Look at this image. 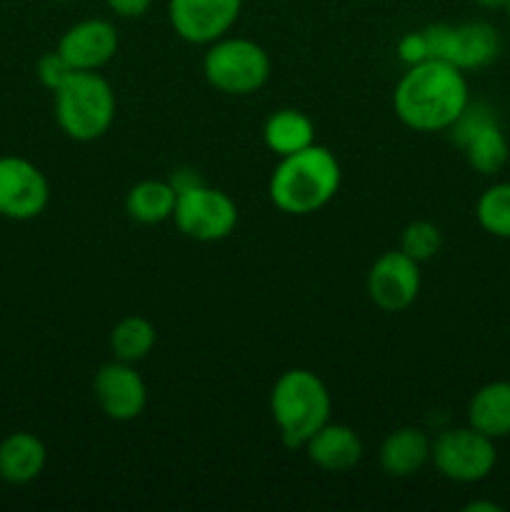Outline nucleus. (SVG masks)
I'll return each mask as SVG.
<instances>
[{
    "label": "nucleus",
    "instance_id": "nucleus-1",
    "mask_svg": "<svg viewBox=\"0 0 510 512\" xmlns=\"http://www.w3.org/2000/svg\"><path fill=\"white\" fill-rule=\"evenodd\" d=\"M470 103L465 73L443 60L408 65L393 90V110L415 133H440L458 120Z\"/></svg>",
    "mask_w": 510,
    "mask_h": 512
},
{
    "label": "nucleus",
    "instance_id": "nucleus-2",
    "mask_svg": "<svg viewBox=\"0 0 510 512\" xmlns=\"http://www.w3.org/2000/svg\"><path fill=\"white\" fill-rule=\"evenodd\" d=\"M343 170L338 158L325 145L313 143L300 153L285 155L275 165L268 195L285 215H313L338 195Z\"/></svg>",
    "mask_w": 510,
    "mask_h": 512
},
{
    "label": "nucleus",
    "instance_id": "nucleus-3",
    "mask_svg": "<svg viewBox=\"0 0 510 512\" xmlns=\"http://www.w3.org/2000/svg\"><path fill=\"white\" fill-rule=\"evenodd\" d=\"M330 413V390L313 370H285L270 390V415L280 440L290 450H303V445L328 423Z\"/></svg>",
    "mask_w": 510,
    "mask_h": 512
},
{
    "label": "nucleus",
    "instance_id": "nucleus-4",
    "mask_svg": "<svg viewBox=\"0 0 510 512\" xmlns=\"http://www.w3.org/2000/svg\"><path fill=\"white\" fill-rule=\"evenodd\" d=\"M58 128L75 143L103 138L115 123V90L98 70H75L53 93Z\"/></svg>",
    "mask_w": 510,
    "mask_h": 512
},
{
    "label": "nucleus",
    "instance_id": "nucleus-5",
    "mask_svg": "<svg viewBox=\"0 0 510 512\" xmlns=\"http://www.w3.org/2000/svg\"><path fill=\"white\" fill-rule=\"evenodd\" d=\"M203 75L218 93L245 98L268 83L270 55L260 43L248 38L223 35L215 43L205 45Z\"/></svg>",
    "mask_w": 510,
    "mask_h": 512
},
{
    "label": "nucleus",
    "instance_id": "nucleus-6",
    "mask_svg": "<svg viewBox=\"0 0 510 512\" xmlns=\"http://www.w3.org/2000/svg\"><path fill=\"white\" fill-rule=\"evenodd\" d=\"M430 463L450 483L473 485L488 478L498 463L495 440L475 428H448L430 445Z\"/></svg>",
    "mask_w": 510,
    "mask_h": 512
},
{
    "label": "nucleus",
    "instance_id": "nucleus-7",
    "mask_svg": "<svg viewBox=\"0 0 510 512\" xmlns=\"http://www.w3.org/2000/svg\"><path fill=\"white\" fill-rule=\"evenodd\" d=\"M428 40V58L443 60L465 70H478L500 55V33L485 20H468L460 25L435 23L423 30Z\"/></svg>",
    "mask_w": 510,
    "mask_h": 512
},
{
    "label": "nucleus",
    "instance_id": "nucleus-8",
    "mask_svg": "<svg viewBox=\"0 0 510 512\" xmlns=\"http://www.w3.org/2000/svg\"><path fill=\"white\" fill-rule=\"evenodd\" d=\"M180 233L198 243L225 240L238 225V205L228 193L198 183L180 190L173 213Z\"/></svg>",
    "mask_w": 510,
    "mask_h": 512
},
{
    "label": "nucleus",
    "instance_id": "nucleus-9",
    "mask_svg": "<svg viewBox=\"0 0 510 512\" xmlns=\"http://www.w3.org/2000/svg\"><path fill=\"white\" fill-rule=\"evenodd\" d=\"M50 203V183L43 170L20 155H0V218L35 220Z\"/></svg>",
    "mask_w": 510,
    "mask_h": 512
},
{
    "label": "nucleus",
    "instance_id": "nucleus-10",
    "mask_svg": "<svg viewBox=\"0 0 510 512\" xmlns=\"http://www.w3.org/2000/svg\"><path fill=\"white\" fill-rule=\"evenodd\" d=\"M420 285V263L403 253V250H385L368 270L365 290L370 303L383 313H403L418 300Z\"/></svg>",
    "mask_w": 510,
    "mask_h": 512
},
{
    "label": "nucleus",
    "instance_id": "nucleus-11",
    "mask_svg": "<svg viewBox=\"0 0 510 512\" xmlns=\"http://www.w3.org/2000/svg\"><path fill=\"white\" fill-rule=\"evenodd\" d=\"M240 10L243 0H168L170 28L190 45H210L228 35Z\"/></svg>",
    "mask_w": 510,
    "mask_h": 512
},
{
    "label": "nucleus",
    "instance_id": "nucleus-12",
    "mask_svg": "<svg viewBox=\"0 0 510 512\" xmlns=\"http://www.w3.org/2000/svg\"><path fill=\"white\" fill-rule=\"evenodd\" d=\"M93 398L105 418L115 423H130L140 418L148 405V385L140 378L133 363L110 360L100 365L93 378Z\"/></svg>",
    "mask_w": 510,
    "mask_h": 512
},
{
    "label": "nucleus",
    "instance_id": "nucleus-13",
    "mask_svg": "<svg viewBox=\"0 0 510 512\" xmlns=\"http://www.w3.org/2000/svg\"><path fill=\"white\" fill-rule=\"evenodd\" d=\"M118 28L105 18H85L70 25L58 40V53L73 70H100L118 53Z\"/></svg>",
    "mask_w": 510,
    "mask_h": 512
},
{
    "label": "nucleus",
    "instance_id": "nucleus-14",
    "mask_svg": "<svg viewBox=\"0 0 510 512\" xmlns=\"http://www.w3.org/2000/svg\"><path fill=\"white\" fill-rule=\"evenodd\" d=\"M303 450L310 463L323 473H348L358 468L365 455L363 438L350 425L330 420L303 445Z\"/></svg>",
    "mask_w": 510,
    "mask_h": 512
},
{
    "label": "nucleus",
    "instance_id": "nucleus-15",
    "mask_svg": "<svg viewBox=\"0 0 510 512\" xmlns=\"http://www.w3.org/2000/svg\"><path fill=\"white\" fill-rule=\"evenodd\" d=\"M48 448L33 433H10L0 440V480L8 485H28L43 475Z\"/></svg>",
    "mask_w": 510,
    "mask_h": 512
},
{
    "label": "nucleus",
    "instance_id": "nucleus-16",
    "mask_svg": "<svg viewBox=\"0 0 510 512\" xmlns=\"http://www.w3.org/2000/svg\"><path fill=\"white\" fill-rule=\"evenodd\" d=\"M430 445L433 440L428 438V433L413 425L393 430L380 445V468L390 478H410L420 473L425 463H430Z\"/></svg>",
    "mask_w": 510,
    "mask_h": 512
},
{
    "label": "nucleus",
    "instance_id": "nucleus-17",
    "mask_svg": "<svg viewBox=\"0 0 510 512\" xmlns=\"http://www.w3.org/2000/svg\"><path fill=\"white\" fill-rule=\"evenodd\" d=\"M468 425L493 440L510 435V380H493L473 393L468 403Z\"/></svg>",
    "mask_w": 510,
    "mask_h": 512
},
{
    "label": "nucleus",
    "instance_id": "nucleus-18",
    "mask_svg": "<svg viewBox=\"0 0 510 512\" xmlns=\"http://www.w3.org/2000/svg\"><path fill=\"white\" fill-rule=\"evenodd\" d=\"M263 143L278 158L300 153L315 143V123L295 108L275 110L263 125Z\"/></svg>",
    "mask_w": 510,
    "mask_h": 512
},
{
    "label": "nucleus",
    "instance_id": "nucleus-19",
    "mask_svg": "<svg viewBox=\"0 0 510 512\" xmlns=\"http://www.w3.org/2000/svg\"><path fill=\"white\" fill-rule=\"evenodd\" d=\"M178 190L170 180H140L125 195V213L140 225H160L173 218Z\"/></svg>",
    "mask_w": 510,
    "mask_h": 512
},
{
    "label": "nucleus",
    "instance_id": "nucleus-20",
    "mask_svg": "<svg viewBox=\"0 0 510 512\" xmlns=\"http://www.w3.org/2000/svg\"><path fill=\"white\" fill-rule=\"evenodd\" d=\"M158 343V330L143 315H125L110 330V353L123 363H140L153 353Z\"/></svg>",
    "mask_w": 510,
    "mask_h": 512
},
{
    "label": "nucleus",
    "instance_id": "nucleus-21",
    "mask_svg": "<svg viewBox=\"0 0 510 512\" xmlns=\"http://www.w3.org/2000/svg\"><path fill=\"white\" fill-rule=\"evenodd\" d=\"M460 150H463L470 168L480 175L500 173L510 158L508 138H505L503 128H500V120L483 125L478 133H473L460 145Z\"/></svg>",
    "mask_w": 510,
    "mask_h": 512
},
{
    "label": "nucleus",
    "instance_id": "nucleus-22",
    "mask_svg": "<svg viewBox=\"0 0 510 512\" xmlns=\"http://www.w3.org/2000/svg\"><path fill=\"white\" fill-rule=\"evenodd\" d=\"M475 218L488 235L510 240V183H495L480 193Z\"/></svg>",
    "mask_w": 510,
    "mask_h": 512
},
{
    "label": "nucleus",
    "instance_id": "nucleus-23",
    "mask_svg": "<svg viewBox=\"0 0 510 512\" xmlns=\"http://www.w3.org/2000/svg\"><path fill=\"white\" fill-rule=\"evenodd\" d=\"M443 248V233L435 223L430 220H413L403 228L400 233V248L408 258H413L415 263H428Z\"/></svg>",
    "mask_w": 510,
    "mask_h": 512
},
{
    "label": "nucleus",
    "instance_id": "nucleus-24",
    "mask_svg": "<svg viewBox=\"0 0 510 512\" xmlns=\"http://www.w3.org/2000/svg\"><path fill=\"white\" fill-rule=\"evenodd\" d=\"M73 73L75 70L70 68L68 60L58 53V48L50 50V53H43L38 58V63H35V75H38L40 85L48 88L50 93H55V90H58Z\"/></svg>",
    "mask_w": 510,
    "mask_h": 512
},
{
    "label": "nucleus",
    "instance_id": "nucleus-25",
    "mask_svg": "<svg viewBox=\"0 0 510 512\" xmlns=\"http://www.w3.org/2000/svg\"><path fill=\"white\" fill-rule=\"evenodd\" d=\"M395 50H398V58L403 60L405 65H418L423 63V60H430L428 40H425L423 30H410V33H405L403 38L398 40V45H395Z\"/></svg>",
    "mask_w": 510,
    "mask_h": 512
},
{
    "label": "nucleus",
    "instance_id": "nucleus-26",
    "mask_svg": "<svg viewBox=\"0 0 510 512\" xmlns=\"http://www.w3.org/2000/svg\"><path fill=\"white\" fill-rule=\"evenodd\" d=\"M105 5L118 18H143L150 10V5H153V0H105Z\"/></svg>",
    "mask_w": 510,
    "mask_h": 512
},
{
    "label": "nucleus",
    "instance_id": "nucleus-27",
    "mask_svg": "<svg viewBox=\"0 0 510 512\" xmlns=\"http://www.w3.org/2000/svg\"><path fill=\"white\" fill-rule=\"evenodd\" d=\"M475 5L483 10H505L508 0H475Z\"/></svg>",
    "mask_w": 510,
    "mask_h": 512
},
{
    "label": "nucleus",
    "instance_id": "nucleus-28",
    "mask_svg": "<svg viewBox=\"0 0 510 512\" xmlns=\"http://www.w3.org/2000/svg\"><path fill=\"white\" fill-rule=\"evenodd\" d=\"M468 512H473V510H490V512H498L500 510V505H493V503H470L468 508H465Z\"/></svg>",
    "mask_w": 510,
    "mask_h": 512
},
{
    "label": "nucleus",
    "instance_id": "nucleus-29",
    "mask_svg": "<svg viewBox=\"0 0 510 512\" xmlns=\"http://www.w3.org/2000/svg\"><path fill=\"white\" fill-rule=\"evenodd\" d=\"M53 3H73V0H53Z\"/></svg>",
    "mask_w": 510,
    "mask_h": 512
},
{
    "label": "nucleus",
    "instance_id": "nucleus-30",
    "mask_svg": "<svg viewBox=\"0 0 510 512\" xmlns=\"http://www.w3.org/2000/svg\"><path fill=\"white\" fill-rule=\"evenodd\" d=\"M505 13H508V18H510V0H508V5H505Z\"/></svg>",
    "mask_w": 510,
    "mask_h": 512
}]
</instances>
